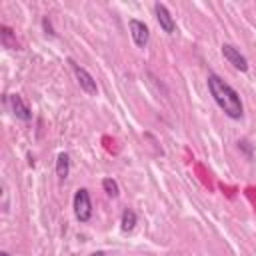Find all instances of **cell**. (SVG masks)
<instances>
[{
	"mask_svg": "<svg viewBox=\"0 0 256 256\" xmlns=\"http://www.w3.org/2000/svg\"><path fill=\"white\" fill-rule=\"evenodd\" d=\"M102 188L110 198H118V194H120V186H118V182L114 178H104L102 180Z\"/></svg>",
	"mask_w": 256,
	"mask_h": 256,
	"instance_id": "8fae6325",
	"label": "cell"
},
{
	"mask_svg": "<svg viewBox=\"0 0 256 256\" xmlns=\"http://www.w3.org/2000/svg\"><path fill=\"white\" fill-rule=\"evenodd\" d=\"M154 14H156V20H158L160 28H162L166 34H174L176 22H174L172 14L168 12V8H166L164 4H160V2H156V4H154Z\"/></svg>",
	"mask_w": 256,
	"mask_h": 256,
	"instance_id": "52a82bcc",
	"label": "cell"
},
{
	"mask_svg": "<svg viewBox=\"0 0 256 256\" xmlns=\"http://www.w3.org/2000/svg\"><path fill=\"white\" fill-rule=\"evenodd\" d=\"M8 104H10L12 114H14L18 120L28 122V120L32 118V110L28 108V104L22 100V96H20V94H10V96H8Z\"/></svg>",
	"mask_w": 256,
	"mask_h": 256,
	"instance_id": "8992f818",
	"label": "cell"
},
{
	"mask_svg": "<svg viewBox=\"0 0 256 256\" xmlns=\"http://www.w3.org/2000/svg\"><path fill=\"white\" fill-rule=\"evenodd\" d=\"M220 50H222L224 60H228V64H232L236 70H240V72H246V70H248V60H246L244 54H240V50H238L236 46H232V44H222Z\"/></svg>",
	"mask_w": 256,
	"mask_h": 256,
	"instance_id": "277c9868",
	"label": "cell"
},
{
	"mask_svg": "<svg viewBox=\"0 0 256 256\" xmlns=\"http://www.w3.org/2000/svg\"><path fill=\"white\" fill-rule=\"evenodd\" d=\"M0 38H2V44H4L6 48H10V50H18V48H20V44H18V40H16V34H14L12 28H8L6 24L0 26Z\"/></svg>",
	"mask_w": 256,
	"mask_h": 256,
	"instance_id": "9c48e42d",
	"label": "cell"
},
{
	"mask_svg": "<svg viewBox=\"0 0 256 256\" xmlns=\"http://www.w3.org/2000/svg\"><path fill=\"white\" fill-rule=\"evenodd\" d=\"M74 214L80 222H88L92 218V200H90V194L86 188H78L76 194H74Z\"/></svg>",
	"mask_w": 256,
	"mask_h": 256,
	"instance_id": "7a4b0ae2",
	"label": "cell"
},
{
	"mask_svg": "<svg viewBox=\"0 0 256 256\" xmlns=\"http://www.w3.org/2000/svg\"><path fill=\"white\" fill-rule=\"evenodd\" d=\"M206 84H208V92L210 96L214 98V102L218 104V108L232 120H240L244 116V104L238 96V92L226 84L218 74H208L206 78Z\"/></svg>",
	"mask_w": 256,
	"mask_h": 256,
	"instance_id": "6da1fadb",
	"label": "cell"
},
{
	"mask_svg": "<svg viewBox=\"0 0 256 256\" xmlns=\"http://www.w3.org/2000/svg\"><path fill=\"white\" fill-rule=\"evenodd\" d=\"M128 26H130V34H132L134 44H136L138 48H144V46L148 44V40H150V30H148V26H146L142 20H138V18H132V20L128 22Z\"/></svg>",
	"mask_w": 256,
	"mask_h": 256,
	"instance_id": "5b68a950",
	"label": "cell"
},
{
	"mask_svg": "<svg viewBox=\"0 0 256 256\" xmlns=\"http://www.w3.org/2000/svg\"><path fill=\"white\" fill-rule=\"evenodd\" d=\"M70 174V156L66 152H60L56 158V176L60 182H64Z\"/></svg>",
	"mask_w": 256,
	"mask_h": 256,
	"instance_id": "ba28073f",
	"label": "cell"
},
{
	"mask_svg": "<svg viewBox=\"0 0 256 256\" xmlns=\"http://www.w3.org/2000/svg\"><path fill=\"white\" fill-rule=\"evenodd\" d=\"M0 256H10V254H8L6 250H4V252H0Z\"/></svg>",
	"mask_w": 256,
	"mask_h": 256,
	"instance_id": "9a60e30c",
	"label": "cell"
},
{
	"mask_svg": "<svg viewBox=\"0 0 256 256\" xmlns=\"http://www.w3.org/2000/svg\"><path fill=\"white\" fill-rule=\"evenodd\" d=\"M90 256H106V254H104V252H102V250H98V252H92V254H90Z\"/></svg>",
	"mask_w": 256,
	"mask_h": 256,
	"instance_id": "5bb4252c",
	"label": "cell"
},
{
	"mask_svg": "<svg viewBox=\"0 0 256 256\" xmlns=\"http://www.w3.org/2000/svg\"><path fill=\"white\" fill-rule=\"evenodd\" d=\"M42 26H44L46 34H50V36H56L54 28H52V24H50V20H48V16H44V18H42Z\"/></svg>",
	"mask_w": 256,
	"mask_h": 256,
	"instance_id": "4fadbf2b",
	"label": "cell"
},
{
	"mask_svg": "<svg viewBox=\"0 0 256 256\" xmlns=\"http://www.w3.org/2000/svg\"><path fill=\"white\" fill-rule=\"evenodd\" d=\"M238 148L244 152V156L248 158V160H252V156H254V150H252V144L246 140V138H242V140H238Z\"/></svg>",
	"mask_w": 256,
	"mask_h": 256,
	"instance_id": "7c38bea8",
	"label": "cell"
},
{
	"mask_svg": "<svg viewBox=\"0 0 256 256\" xmlns=\"http://www.w3.org/2000/svg\"><path fill=\"white\" fill-rule=\"evenodd\" d=\"M134 226H136V212L128 208V210H124V212H122L120 228H122V232H132V230H134Z\"/></svg>",
	"mask_w": 256,
	"mask_h": 256,
	"instance_id": "30bf717a",
	"label": "cell"
},
{
	"mask_svg": "<svg viewBox=\"0 0 256 256\" xmlns=\"http://www.w3.org/2000/svg\"><path fill=\"white\" fill-rule=\"evenodd\" d=\"M68 64L72 66V72H74V76H76V80H78L80 88H82L86 94L94 96V94L98 92V86H96V80L92 78V74H90L86 68H82L80 64H76L74 60H68Z\"/></svg>",
	"mask_w": 256,
	"mask_h": 256,
	"instance_id": "3957f363",
	"label": "cell"
}]
</instances>
